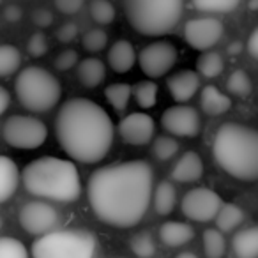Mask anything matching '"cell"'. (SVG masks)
I'll use <instances>...</instances> for the list:
<instances>
[{
    "label": "cell",
    "instance_id": "obj_3",
    "mask_svg": "<svg viewBox=\"0 0 258 258\" xmlns=\"http://www.w3.org/2000/svg\"><path fill=\"white\" fill-rule=\"evenodd\" d=\"M214 159L228 175L244 182L258 177V133L239 122L219 125L212 144Z\"/></svg>",
    "mask_w": 258,
    "mask_h": 258
},
{
    "label": "cell",
    "instance_id": "obj_38",
    "mask_svg": "<svg viewBox=\"0 0 258 258\" xmlns=\"http://www.w3.org/2000/svg\"><path fill=\"white\" fill-rule=\"evenodd\" d=\"M76 62H78V53L75 50H64L55 57L53 64L58 71H69L75 68Z\"/></svg>",
    "mask_w": 258,
    "mask_h": 258
},
{
    "label": "cell",
    "instance_id": "obj_6",
    "mask_svg": "<svg viewBox=\"0 0 258 258\" xmlns=\"http://www.w3.org/2000/svg\"><path fill=\"white\" fill-rule=\"evenodd\" d=\"M15 90L20 104L36 113L53 110L62 96V87L57 76L39 66L22 69L16 76Z\"/></svg>",
    "mask_w": 258,
    "mask_h": 258
},
{
    "label": "cell",
    "instance_id": "obj_8",
    "mask_svg": "<svg viewBox=\"0 0 258 258\" xmlns=\"http://www.w3.org/2000/svg\"><path fill=\"white\" fill-rule=\"evenodd\" d=\"M48 129L43 120L30 115H13L2 125V138L15 149L32 151L46 142Z\"/></svg>",
    "mask_w": 258,
    "mask_h": 258
},
{
    "label": "cell",
    "instance_id": "obj_41",
    "mask_svg": "<svg viewBox=\"0 0 258 258\" xmlns=\"http://www.w3.org/2000/svg\"><path fill=\"white\" fill-rule=\"evenodd\" d=\"M85 0H55V8L64 15H76L83 8Z\"/></svg>",
    "mask_w": 258,
    "mask_h": 258
},
{
    "label": "cell",
    "instance_id": "obj_1",
    "mask_svg": "<svg viewBox=\"0 0 258 258\" xmlns=\"http://www.w3.org/2000/svg\"><path fill=\"white\" fill-rule=\"evenodd\" d=\"M154 172L147 161H125L97 168L87 195L94 214L115 228H131L144 219L152 198Z\"/></svg>",
    "mask_w": 258,
    "mask_h": 258
},
{
    "label": "cell",
    "instance_id": "obj_33",
    "mask_svg": "<svg viewBox=\"0 0 258 258\" xmlns=\"http://www.w3.org/2000/svg\"><path fill=\"white\" fill-rule=\"evenodd\" d=\"M179 152V142L173 140L172 137H159L156 138L154 145H152V154L159 161H168Z\"/></svg>",
    "mask_w": 258,
    "mask_h": 258
},
{
    "label": "cell",
    "instance_id": "obj_40",
    "mask_svg": "<svg viewBox=\"0 0 258 258\" xmlns=\"http://www.w3.org/2000/svg\"><path fill=\"white\" fill-rule=\"evenodd\" d=\"M53 20H55L53 13H51L50 9H46V8H39V9H36V11L32 13V22L36 23L37 27H41V29L51 27Z\"/></svg>",
    "mask_w": 258,
    "mask_h": 258
},
{
    "label": "cell",
    "instance_id": "obj_43",
    "mask_svg": "<svg viewBox=\"0 0 258 258\" xmlns=\"http://www.w3.org/2000/svg\"><path fill=\"white\" fill-rule=\"evenodd\" d=\"M246 50L249 53L251 58H258V29H253L247 37V44H246Z\"/></svg>",
    "mask_w": 258,
    "mask_h": 258
},
{
    "label": "cell",
    "instance_id": "obj_46",
    "mask_svg": "<svg viewBox=\"0 0 258 258\" xmlns=\"http://www.w3.org/2000/svg\"><path fill=\"white\" fill-rule=\"evenodd\" d=\"M175 258H198L195 253H191V251H184V253H180V254H177Z\"/></svg>",
    "mask_w": 258,
    "mask_h": 258
},
{
    "label": "cell",
    "instance_id": "obj_26",
    "mask_svg": "<svg viewBox=\"0 0 258 258\" xmlns=\"http://www.w3.org/2000/svg\"><path fill=\"white\" fill-rule=\"evenodd\" d=\"M131 90H133V87L129 83H111L104 89V96L115 110L124 111L129 104V99H131Z\"/></svg>",
    "mask_w": 258,
    "mask_h": 258
},
{
    "label": "cell",
    "instance_id": "obj_16",
    "mask_svg": "<svg viewBox=\"0 0 258 258\" xmlns=\"http://www.w3.org/2000/svg\"><path fill=\"white\" fill-rule=\"evenodd\" d=\"M204 175V163L202 158L195 151H187L177 159V163L173 165L170 177L175 182H197L198 179H202Z\"/></svg>",
    "mask_w": 258,
    "mask_h": 258
},
{
    "label": "cell",
    "instance_id": "obj_32",
    "mask_svg": "<svg viewBox=\"0 0 258 258\" xmlns=\"http://www.w3.org/2000/svg\"><path fill=\"white\" fill-rule=\"evenodd\" d=\"M90 16L97 25H110L115 20V8L110 0H92Z\"/></svg>",
    "mask_w": 258,
    "mask_h": 258
},
{
    "label": "cell",
    "instance_id": "obj_24",
    "mask_svg": "<svg viewBox=\"0 0 258 258\" xmlns=\"http://www.w3.org/2000/svg\"><path fill=\"white\" fill-rule=\"evenodd\" d=\"M152 202H154V209L159 216H168L173 212L177 204V191L172 182L163 180L156 186L154 193H152Z\"/></svg>",
    "mask_w": 258,
    "mask_h": 258
},
{
    "label": "cell",
    "instance_id": "obj_20",
    "mask_svg": "<svg viewBox=\"0 0 258 258\" xmlns=\"http://www.w3.org/2000/svg\"><path fill=\"white\" fill-rule=\"evenodd\" d=\"M232 251L235 258H258V228L247 226L233 235Z\"/></svg>",
    "mask_w": 258,
    "mask_h": 258
},
{
    "label": "cell",
    "instance_id": "obj_9",
    "mask_svg": "<svg viewBox=\"0 0 258 258\" xmlns=\"http://www.w3.org/2000/svg\"><path fill=\"white\" fill-rule=\"evenodd\" d=\"M221 204V197L216 191L209 187H195L184 195L180 209H182V214L191 221L207 223L216 218Z\"/></svg>",
    "mask_w": 258,
    "mask_h": 258
},
{
    "label": "cell",
    "instance_id": "obj_10",
    "mask_svg": "<svg viewBox=\"0 0 258 258\" xmlns=\"http://www.w3.org/2000/svg\"><path fill=\"white\" fill-rule=\"evenodd\" d=\"M20 225L30 235H46L58 225V212L46 202L34 200L22 207L18 214Z\"/></svg>",
    "mask_w": 258,
    "mask_h": 258
},
{
    "label": "cell",
    "instance_id": "obj_37",
    "mask_svg": "<svg viewBox=\"0 0 258 258\" xmlns=\"http://www.w3.org/2000/svg\"><path fill=\"white\" fill-rule=\"evenodd\" d=\"M48 51V39L46 36H44L43 32H36L32 34V36L29 37V41H27V53L30 55V57H43L44 53Z\"/></svg>",
    "mask_w": 258,
    "mask_h": 258
},
{
    "label": "cell",
    "instance_id": "obj_4",
    "mask_svg": "<svg viewBox=\"0 0 258 258\" xmlns=\"http://www.w3.org/2000/svg\"><path fill=\"white\" fill-rule=\"evenodd\" d=\"M20 180L34 197L71 204L82 195V180L75 163L60 158H39L23 168Z\"/></svg>",
    "mask_w": 258,
    "mask_h": 258
},
{
    "label": "cell",
    "instance_id": "obj_18",
    "mask_svg": "<svg viewBox=\"0 0 258 258\" xmlns=\"http://www.w3.org/2000/svg\"><path fill=\"white\" fill-rule=\"evenodd\" d=\"M135 60H137V53H135L133 44L125 39H118L111 44L110 51H108V64L115 73H127L129 69H133Z\"/></svg>",
    "mask_w": 258,
    "mask_h": 258
},
{
    "label": "cell",
    "instance_id": "obj_13",
    "mask_svg": "<svg viewBox=\"0 0 258 258\" xmlns=\"http://www.w3.org/2000/svg\"><path fill=\"white\" fill-rule=\"evenodd\" d=\"M223 23L216 18H195L184 27V37L195 50H211L223 37Z\"/></svg>",
    "mask_w": 258,
    "mask_h": 258
},
{
    "label": "cell",
    "instance_id": "obj_48",
    "mask_svg": "<svg viewBox=\"0 0 258 258\" xmlns=\"http://www.w3.org/2000/svg\"><path fill=\"white\" fill-rule=\"evenodd\" d=\"M0 228H2V218H0Z\"/></svg>",
    "mask_w": 258,
    "mask_h": 258
},
{
    "label": "cell",
    "instance_id": "obj_2",
    "mask_svg": "<svg viewBox=\"0 0 258 258\" xmlns=\"http://www.w3.org/2000/svg\"><path fill=\"white\" fill-rule=\"evenodd\" d=\"M113 122L97 103L85 97L68 99L55 117V137L75 161L96 165L113 145Z\"/></svg>",
    "mask_w": 258,
    "mask_h": 258
},
{
    "label": "cell",
    "instance_id": "obj_23",
    "mask_svg": "<svg viewBox=\"0 0 258 258\" xmlns=\"http://www.w3.org/2000/svg\"><path fill=\"white\" fill-rule=\"evenodd\" d=\"M214 219H216V230L225 233V232H233L235 228H239L244 219H246V214H244V211L239 205L221 204V207H219Z\"/></svg>",
    "mask_w": 258,
    "mask_h": 258
},
{
    "label": "cell",
    "instance_id": "obj_47",
    "mask_svg": "<svg viewBox=\"0 0 258 258\" xmlns=\"http://www.w3.org/2000/svg\"><path fill=\"white\" fill-rule=\"evenodd\" d=\"M247 9H249L251 13H254L258 9V0H249V4H247Z\"/></svg>",
    "mask_w": 258,
    "mask_h": 258
},
{
    "label": "cell",
    "instance_id": "obj_7",
    "mask_svg": "<svg viewBox=\"0 0 258 258\" xmlns=\"http://www.w3.org/2000/svg\"><path fill=\"white\" fill-rule=\"evenodd\" d=\"M34 258H97V239L87 230H57L32 244Z\"/></svg>",
    "mask_w": 258,
    "mask_h": 258
},
{
    "label": "cell",
    "instance_id": "obj_19",
    "mask_svg": "<svg viewBox=\"0 0 258 258\" xmlns=\"http://www.w3.org/2000/svg\"><path fill=\"white\" fill-rule=\"evenodd\" d=\"M20 184V172L11 158L0 156V204L15 197Z\"/></svg>",
    "mask_w": 258,
    "mask_h": 258
},
{
    "label": "cell",
    "instance_id": "obj_22",
    "mask_svg": "<svg viewBox=\"0 0 258 258\" xmlns=\"http://www.w3.org/2000/svg\"><path fill=\"white\" fill-rule=\"evenodd\" d=\"M200 106L207 115H223L232 108V99L214 85H207L202 89Z\"/></svg>",
    "mask_w": 258,
    "mask_h": 258
},
{
    "label": "cell",
    "instance_id": "obj_35",
    "mask_svg": "<svg viewBox=\"0 0 258 258\" xmlns=\"http://www.w3.org/2000/svg\"><path fill=\"white\" fill-rule=\"evenodd\" d=\"M0 258H29V251L15 237H0Z\"/></svg>",
    "mask_w": 258,
    "mask_h": 258
},
{
    "label": "cell",
    "instance_id": "obj_14",
    "mask_svg": "<svg viewBox=\"0 0 258 258\" xmlns=\"http://www.w3.org/2000/svg\"><path fill=\"white\" fill-rule=\"evenodd\" d=\"M154 118L147 113H129L118 124V135L129 145H145L154 137Z\"/></svg>",
    "mask_w": 258,
    "mask_h": 258
},
{
    "label": "cell",
    "instance_id": "obj_11",
    "mask_svg": "<svg viewBox=\"0 0 258 258\" xmlns=\"http://www.w3.org/2000/svg\"><path fill=\"white\" fill-rule=\"evenodd\" d=\"M140 68L149 78H159L166 75L177 62V48L168 41L151 43L138 55Z\"/></svg>",
    "mask_w": 258,
    "mask_h": 258
},
{
    "label": "cell",
    "instance_id": "obj_25",
    "mask_svg": "<svg viewBox=\"0 0 258 258\" xmlns=\"http://www.w3.org/2000/svg\"><path fill=\"white\" fill-rule=\"evenodd\" d=\"M22 66V53L13 44H0V78L15 75Z\"/></svg>",
    "mask_w": 258,
    "mask_h": 258
},
{
    "label": "cell",
    "instance_id": "obj_28",
    "mask_svg": "<svg viewBox=\"0 0 258 258\" xmlns=\"http://www.w3.org/2000/svg\"><path fill=\"white\" fill-rule=\"evenodd\" d=\"M204 251L207 258H223L226 251L225 235L216 228H207L204 232Z\"/></svg>",
    "mask_w": 258,
    "mask_h": 258
},
{
    "label": "cell",
    "instance_id": "obj_30",
    "mask_svg": "<svg viewBox=\"0 0 258 258\" xmlns=\"http://www.w3.org/2000/svg\"><path fill=\"white\" fill-rule=\"evenodd\" d=\"M131 251L138 258H152L156 254V240L149 232H140L129 240Z\"/></svg>",
    "mask_w": 258,
    "mask_h": 258
},
{
    "label": "cell",
    "instance_id": "obj_29",
    "mask_svg": "<svg viewBox=\"0 0 258 258\" xmlns=\"http://www.w3.org/2000/svg\"><path fill=\"white\" fill-rule=\"evenodd\" d=\"M223 68H225V62H223V57L216 51H207L204 53L200 58L197 60V69L202 76L205 78H216L223 73Z\"/></svg>",
    "mask_w": 258,
    "mask_h": 258
},
{
    "label": "cell",
    "instance_id": "obj_34",
    "mask_svg": "<svg viewBox=\"0 0 258 258\" xmlns=\"http://www.w3.org/2000/svg\"><path fill=\"white\" fill-rule=\"evenodd\" d=\"M240 4V0H193V6L204 13H230Z\"/></svg>",
    "mask_w": 258,
    "mask_h": 258
},
{
    "label": "cell",
    "instance_id": "obj_45",
    "mask_svg": "<svg viewBox=\"0 0 258 258\" xmlns=\"http://www.w3.org/2000/svg\"><path fill=\"white\" fill-rule=\"evenodd\" d=\"M226 50H228L230 55H237L240 50H242V43H240V41H232V43L228 44V48H226Z\"/></svg>",
    "mask_w": 258,
    "mask_h": 258
},
{
    "label": "cell",
    "instance_id": "obj_31",
    "mask_svg": "<svg viewBox=\"0 0 258 258\" xmlns=\"http://www.w3.org/2000/svg\"><path fill=\"white\" fill-rule=\"evenodd\" d=\"M226 89H228L230 94H233V96L247 97L251 94V78L247 76L246 71L235 69L233 73H230L228 80H226Z\"/></svg>",
    "mask_w": 258,
    "mask_h": 258
},
{
    "label": "cell",
    "instance_id": "obj_39",
    "mask_svg": "<svg viewBox=\"0 0 258 258\" xmlns=\"http://www.w3.org/2000/svg\"><path fill=\"white\" fill-rule=\"evenodd\" d=\"M76 36H78V25L73 22H66L64 25H60L57 30V39L66 44L73 43V41L76 39Z\"/></svg>",
    "mask_w": 258,
    "mask_h": 258
},
{
    "label": "cell",
    "instance_id": "obj_12",
    "mask_svg": "<svg viewBox=\"0 0 258 258\" xmlns=\"http://www.w3.org/2000/svg\"><path fill=\"white\" fill-rule=\"evenodd\" d=\"M161 125L173 137L193 138L200 133V115L193 106L177 104L165 110Z\"/></svg>",
    "mask_w": 258,
    "mask_h": 258
},
{
    "label": "cell",
    "instance_id": "obj_49",
    "mask_svg": "<svg viewBox=\"0 0 258 258\" xmlns=\"http://www.w3.org/2000/svg\"><path fill=\"white\" fill-rule=\"evenodd\" d=\"M0 4H2V0H0Z\"/></svg>",
    "mask_w": 258,
    "mask_h": 258
},
{
    "label": "cell",
    "instance_id": "obj_36",
    "mask_svg": "<svg viewBox=\"0 0 258 258\" xmlns=\"http://www.w3.org/2000/svg\"><path fill=\"white\" fill-rule=\"evenodd\" d=\"M108 43V36L103 29H90L83 34L82 37V46L85 48L89 53H97L101 51Z\"/></svg>",
    "mask_w": 258,
    "mask_h": 258
},
{
    "label": "cell",
    "instance_id": "obj_27",
    "mask_svg": "<svg viewBox=\"0 0 258 258\" xmlns=\"http://www.w3.org/2000/svg\"><path fill=\"white\" fill-rule=\"evenodd\" d=\"M131 94L137 99L138 106L144 108V110H149L156 104L158 101V85L151 80H144V82H138L137 85L133 87Z\"/></svg>",
    "mask_w": 258,
    "mask_h": 258
},
{
    "label": "cell",
    "instance_id": "obj_17",
    "mask_svg": "<svg viewBox=\"0 0 258 258\" xmlns=\"http://www.w3.org/2000/svg\"><path fill=\"white\" fill-rule=\"evenodd\" d=\"M195 228L182 221H166L159 228V239L168 247H180L193 240Z\"/></svg>",
    "mask_w": 258,
    "mask_h": 258
},
{
    "label": "cell",
    "instance_id": "obj_15",
    "mask_svg": "<svg viewBox=\"0 0 258 258\" xmlns=\"http://www.w3.org/2000/svg\"><path fill=\"white\" fill-rule=\"evenodd\" d=\"M166 85H168L173 99L179 103H186L197 96L198 89H200V75L197 71H191V69H182V71L170 76Z\"/></svg>",
    "mask_w": 258,
    "mask_h": 258
},
{
    "label": "cell",
    "instance_id": "obj_42",
    "mask_svg": "<svg viewBox=\"0 0 258 258\" xmlns=\"http://www.w3.org/2000/svg\"><path fill=\"white\" fill-rule=\"evenodd\" d=\"M2 16H4V20L8 23H16V22H20V20H22L23 9L20 8V6H15V4L6 6L4 11H2Z\"/></svg>",
    "mask_w": 258,
    "mask_h": 258
},
{
    "label": "cell",
    "instance_id": "obj_21",
    "mask_svg": "<svg viewBox=\"0 0 258 258\" xmlns=\"http://www.w3.org/2000/svg\"><path fill=\"white\" fill-rule=\"evenodd\" d=\"M106 78V68L103 60L96 57H87L78 66V80L87 89H96Z\"/></svg>",
    "mask_w": 258,
    "mask_h": 258
},
{
    "label": "cell",
    "instance_id": "obj_5",
    "mask_svg": "<svg viewBox=\"0 0 258 258\" xmlns=\"http://www.w3.org/2000/svg\"><path fill=\"white\" fill-rule=\"evenodd\" d=\"M182 0H124L127 22L138 34L165 36L172 32L182 16Z\"/></svg>",
    "mask_w": 258,
    "mask_h": 258
},
{
    "label": "cell",
    "instance_id": "obj_44",
    "mask_svg": "<svg viewBox=\"0 0 258 258\" xmlns=\"http://www.w3.org/2000/svg\"><path fill=\"white\" fill-rule=\"evenodd\" d=\"M9 103H11V96H9V92L4 87H0V115L8 110Z\"/></svg>",
    "mask_w": 258,
    "mask_h": 258
}]
</instances>
